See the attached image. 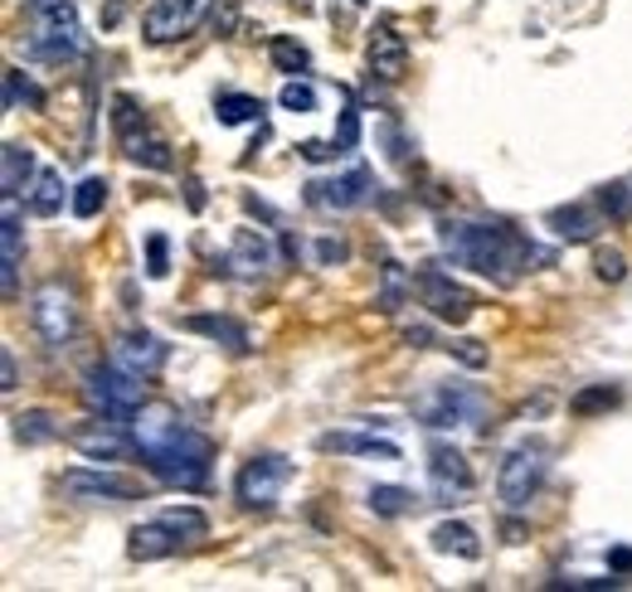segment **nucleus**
<instances>
[{
	"mask_svg": "<svg viewBox=\"0 0 632 592\" xmlns=\"http://www.w3.org/2000/svg\"><path fill=\"white\" fill-rule=\"evenodd\" d=\"M131 437H137L141 462L151 466L156 480L180 490H194L210 480V462H214V442L180 417L170 403H146L131 417Z\"/></svg>",
	"mask_w": 632,
	"mask_h": 592,
	"instance_id": "1",
	"label": "nucleus"
},
{
	"mask_svg": "<svg viewBox=\"0 0 632 592\" xmlns=\"http://www.w3.org/2000/svg\"><path fill=\"white\" fill-rule=\"evenodd\" d=\"M438 243H443V253L453 257V263L472 267L477 277H492L496 287H510V282H520V273H530V263H545V253L506 224L443 219V224H438Z\"/></svg>",
	"mask_w": 632,
	"mask_h": 592,
	"instance_id": "2",
	"label": "nucleus"
},
{
	"mask_svg": "<svg viewBox=\"0 0 632 592\" xmlns=\"http://www.w3.org/2000/svg\"><path fill=\"white\" fill-rule=\"evenodd\" d=\"M146 379L127 374L117 360L113 364H93L83 374V399L97 417H117V423H131L141 409H146V393H141Z\"/></svg>",
	"mask_w": 632,
	"mask_h": 592,
	"instance_id": "3",
	"label": "nucleus"
},
{
	"mask_svg": "<svg viewBox=\"0 0 632 592\" xmlns=\"http://www.w3.org/2000/svg\"><path fill=\"white\" fill-rule=\"evenodd\" d=\"M545 472H550V452H545V442H520V447H510L502 472H496V496H502L506 510H526V505L540 496Z\"/></svg>",
	"mask_w": 632,
	"mask_h": 592,
	"instance_id": "4",
	"label": "nucleus"
},
{
	"mask_svg": "<svg viewBox=\"0 0 632 592\" xmlns=\"http://www.w3.org/2000/svg\"><path fill=\"white\" fill-rule=\"evenodd\" d=\"M287 480H292V462H287V456L283 452H259V456H249V462L239 466L234 496H239L243 510H273Z\"/></svg>",
	"mask_w": 632,
	"mask_h": 592,
	"instance_id": "5",
	"label": "nucleus"
},
{
	"mask_svg": "<svg viewBox=\"0 0 632 592\" xmlns=\"http://www.w3.org/2000/svg\"><path fill=\"white\" fill-rule=\"evenodd\" d=\"M30 320L49 350H64L73 340V330H78V296H73L69 282H44L30 296Z\"/></svg>",
	"mask_w": 632,
	"mask_h": 592,
	"instance_id": "6",
	"label": "nucleus"
},
{
	"mask_svg": "<svg viewBox=\"0 0 632 592\" xmlns=\"http://www.w3.org/2000/svg\"><path fill=\"white\" fill-rule=\"evenodd\" d=\"M413 417L423 427H457V423H477L482 417V393L467 384H438L423 399H413Z\"/></svg>",
	"mask_w": 632,
	"mask_h": 592,
	"instance_id": "7",
	"label": "nucleus"
},
{
	"mask_svg": "<svg viewBox=\"0 0 632 592\" xmlns=\"http://www.w3.org/2000/svg\"><path fill=\"white\" fill-rule=\"evenodd\" d=\"M214 0H151V10L141 15V34L151 44H176V40H190L194 30L204 24Z\"/></svg>",
	"mask_w": 632,
	"mask_h": 592,
	"instance_id": "8",
	"label": "nucleus"
},
{
	"mask_svg": "<svg viewBox=\"0 0 632 592\" xmlns=\"http://www.w3.org/2000/svg\"><path fill=\"white\" fill-rule=\"evenodd\" d=\"M83 49H88V40H83V24L73 15V6L40 15V30H34V44H30L34 59H44V64H73V59H83Z\"/></svg>",
	"mask_w": 632,
	"mask_h": 592,
	"instance_id": "9",
	"label": "nucleus"
},
{
	"mask_svg": "<svg viewBox=\"0 0 632 592\" xmlns=\"http://www.w3.org/2000/svg\"><path fill=\"white\" fill-rule=\"evenodd\" d=\"M59 490L73 500V505H97V500H137L141 486L117 472H88V466H73V472L59 476Z\"/></svg>",
	"mask_w": 632,
	"mask_h": 592,
	"instance_id": "10",
	"label": "nucleus"
},
{
	"mask_svg": "<svg viewBox=\"0 0 632 592\" xmlns=\"http://www.w3.org/2000/svg\"><path fill=\"white\" fill-rule=\"evenodd\" d=\"M375 190V170L370 166H350L346 176L331 180H312L307 184V204L312 209H331V214H346V209H360Z\"/></svg>",
	"mask_w": 632,
	"mask_h": 592,
	"instance_id": "11",
	"label": "nucleus"
},
{
	"mask_svg": "<svg viewBox=\"0 0 632 592\" xmlns=\"http://www.w3.org/2000/svg\"><path fill=\"white\" fill-rule=\"evenodd\" d=\"M419 302L429 306V311L438 320H453V326H462L472 311H477V296H472L467 287H457L447 273H438V267H419Z\"/></svg>",
	"mask_w": 632,
	"mask_h": 592,
	"instance_id": "12",
	"label": "nucleus"
},
{
	"mask_svg": "<svg viewBox=\"0 0 632 592\" xmlns=\"http://www.w3.org/2000/svg\"><path fill=\"white\" fill-rule=\"evenodd\" d=\"M20 253H24L20 194H0V287H6V302L20 296Z\"/></svg>",
	"mask_w": 632,
	"mask_h": 592,
	"instance_id": "13",
	"label": "nucleus"
},
{
	"mask_svg": "<svg viewBox=\"0 0 632 592\" xmlns=\"http://www.w3.org/2000/svg\"><path fill=\"white\" fill-rule=\"evenodd\" d=\"M69 442L78 447L88 462H122L127 452H137V437H131V423H117V417H97V423H83L78 433H69Z\"/></svg>",
	"mask_w": 632,
	"mask_h": 592,
	"instance_id": "14",
	"label": "nucleus"
},
{
	"mask_svg": "<svg viewBox=\"0 0 632 592\" xmlns=\"http://www.w3.org/2000/svg\"><path fill=\"white\" fill-rule=\"evenodd\" d=\"M429 480L438 500H462L472 490V466L453 442H433L429 447Z\"/></svg>",
	"mask_w": 632,
	"mask_h": 592,
	"instance_id": "15",
	"label": "nucleus"
},
{
	"mask_svg": "<svg viewBox=\"0 0 632 592\" xmlns=\"http://www.w3.org/2000/svg\"><path fill=\"white\" fill-rule=\"evenodd\" d=\"M365 64H370L375 78L399 83V78H404V68H409V44H404V34H399L394 24H380V30L370 34V44H365Z\"/></svg>",
	"mask_w": 632,
	"mask_h": 592,
	"instance_id": "16",
	"label": "nucleus"
},
{
	"mask_svg": "<svg viewBox=\"0 0 632 592\" xmlns=\"http://www.w3.org/2000/svg\"><path fill=\"white\" fill-rule=\"evenodd\" d=\"M113 360L127 369V374H137V379H156V374H161V364H166V345L156 340L151 330H127V336L117 340Z\"/></svg>",
	"mask_w": 632,
	"mask_h": 592,
	"instance_id": "17",
	"label": "nucleus"
},
{
	"mask_svg": "<svg viewBox=\"0 0 632 592\" xmlns=\"http://www.w3.org/2000/svg\"><path fill=\"white\" fill-rule=\"evenodd\" d=\"M229 267H234L239 277H267V267H273V249H267V239L259 229H239L234 233V249H229Z\"/></svg>",
	"mask_w": 632,
	"mask_h": 592,
	"instance_id": "18",
	"label": "nucleus"
},
{
	"mask_svg": "<svg viewBox=\"0 0 632 592\" xmlns=\"http://www.w3.org/2000/svg\"><path fill=\"white\" fill-rule=\"evenodd\" d=\"M180 549V539H176V529H170L161 515H156L151 525H137L131 529V539H127V553L137 563H156V559H170V553Z\"/></svg>",
	"mask_w": 632,
	"mask_h": 592,
	"instance_id": "19",
	"label": "nucleus"
},
{
	"mask_svg": "<svg viewBox=\"0 0 632 592\" xmlns=\"http://www.w3.org/2000/svg\"><path fill=\"white\" fill-rule=\"evenodd\" d=\"M122 151H127L131 166H141V170H170L176 160H170V146L156 137V131H146V121L141 127H131V131H122Z\"/></svg>",
	"mask_w": 632,
	"mask_h": 592,
	"instance_id": "20",
	"label": "nucleus"
},
{
	"mask_svg": "<svg viewBox=\"0 0 632 592\" xmlns=\"http://www.w3.org/2000/svg\"><path fill=\"white\" fill-rule=\"evenodd\" d=\"M545 224L555 229V239H565V243H593L599 239V214L593 209H583V204H569V209H550L545 214Z\"/></svg>",
	"mask_w": 632,
	"mask_h": 592,
	"instance_id": "21",
	"label": "nucleus"
},
{
	"mask_svg": "<svg viewBox=\"0 0 632 592\" xmlns=\"http://www.w3.org/2000/svg\"><path fill=\"white\" fill-rule=\"evenodd\" d=\"M186 330H194V336H204V340H214V345H224V350H234V355H249L253 350L249 330H243L239 320H229V316H186Z\"/></svg>",
	"mask_w": 632,
	"mask_h": 592,
	"instance_id": "22",
	"label": "nucleus"
},
{
	"mask_svg": "<svg viewBox=\"0 0 632 592\" xmlns=\"http://www.w3.org/2000/svg\"><path fill=\"white\" fill-rule=\"evenodd\" d=\"M316 447H322V452H346V456H380V462H399L394 442L360 437V433H322V437H316Z\"/></svg>",
	"mask_w": 632,
	"mask_h": 592,
	"instance_id": "23",
	"label": "nucleus"
},
{
	"mask_svg": "<svg viewBox=\"0 0 632 592\" xmlns=\"http://www.w3.org/2000/svg\"><path fill=\"white\" fill-rule=\"evenodd\" d=\"M433 549L438 553H457V559H482V539H477V529L472 525H462V520H443V525H433Z\"/></svg>",
	"mask_w": 632,
	"mask_h": 592,
	"instance_id": "24",
	"label": "nucleus"
},
{
	"mask_svg": "<svg viewBox=\"0 0 632 592\" xmlns=\"http://www.w3.org/2000/svg\"><path fill=\"white\" fill-rule=\"evenodd\" d=\"M15 437L24 442V447H44V442H59L64 437V423H59L49 409H24L15 417Z\"/></svg>",
	"mask_w": 632,
	"mask_h": 592,
	"instance_id": "25",
	"label": "nucleus"
},
{
	"mask_svg": "<svg viewBox=\"0 0 632 592\" xmlns=\"http://www.w3.org/2000/svg\"><path fill=\"white\" fill-rule=\"evenodd\" d=\"M30 209L40 219H54L59 209H64V176L59 170H34V180H30Z\"/></svg>",
	"mask_w": 632,
	"mask_h": 592,
	"instance_id": "26",
	"label": "nucleus"
},
{
	"mask_svg": "<svg viewBox=\"0 0 632 592\" xmlns=\"http://www.w3.org/2000/svg\"><path fill=\"white\" fill-rule=\"evenodd\" d=\"M219 127H243V121H263V97L253 93H219L214 97Z\"/></svg>",
	"mask_w": 632,
	"mask_h": 592,
	"instance_id": "27",
	"label": "nucleus"
},
{
	"mask_svg": "<svg viewBox=\"0 0 632 592\" xmlns=\"http://www.w3.org/2000/svg\"><path fill=\"white\" fill-rule=\"evenodd\" d=\"M6 176H0V194H24V184L34 180V151L20 141H6Z\"/></svg>",
	"mask_w": 632,
	"mask_h": 592,
	"instance_id": "28",
	"label": "nucleus"
},
{
	"mask_svg": "<svg viewBox=\"0 0 632 592\" xmlns=\"http://www.w3.org/2000/svg\"><path fill=\"white\" fill-rule=\"evenodd\" d=\"M161 520L176 529V539L180 545H200L204 535H210V520H204L194 505H170V510H161Z\"/></svg>",
	"mask_w": 632,
	"mask_h": 592,
	"instance_id": "29",
	"label": "nucleus"
},
{
	"mask_svg": "<svg viewBox=\"0 0 632 592\" xmlns=\"http://www.w3.org/2000/svg\"><path fill=\"white\" fill-rule=\"evenodd\" d=\"M267 54H273L277 73H292V78H297V73H307V68H312V54H307V49H302L297 40H287V34H277V40L267 44Z\"/></svg>",
	"mask_w": 632,
	"mask_h": 592,
	"instance_id": "30",
	"label": "nucleus"
},
{
	"mask_svg": "<svg viewBox=\"0 0 632 592\" xmlns=\"http://www.w3.org/2000/svg\"><path fill=\"white\" fill-rule=\"evenodd\" d=\"M69 204H73V214H78V219H97V214H103V204H107V180L103 176H88L78 190H73Z\"/></svg>",
	"mask_w": 632,
	"mask_h": 592,
	"instance_id": "31",
	"label": "nucleus"
},
{
	"mask_svg": "<svg viewBox=\"0 0 632 592\" xmlns=\"http://www.w3.org/2000/svg\"><path fill=\"white\" fill-rule=\"evenodd\" d=\"M370 510L385 515V520H394V515H409V510H413V490H404V486H375V490H370Z\"/></svg>",
	"mask_w": 632,
	"mask_h": 592,
	"instance_id": "32",
	"label": "nucleus"
},
{
	"mask_svg": "<svg viewBox=\"0 0 632 592\" xmlns=\"http://www.w3.org/2000/svg\"><path fill=\"white\" fill-rule=\"evenodd\" d=\"M599 209H603L608 219H618V224H623V219H632V184H628V180L603 184V190H599Z\"/></svg>",
	"mask_w": 632,
	"mask_h": 592,
	"instance_id": "33",
	"label": "nucleus"
},
{
	"mask_svg": "<svg viewBox=\"0 0 632 592\" xmlns=\"http://www.w3.org/2000/svg\"><path fill=\"white\" fill-rule=\"evenodd\" d=\"M20 103H30V107H44V93L34 88V83L24 78L20 68H10V73H6V113H15Z\"/></svg>",
	"mask_w": 632,
	"mask_h": 592,
	"instance_id": "34",
	"label": "nucleus"
},
{
	"mask_svg": "<svg viewBox=\"0 0 632 592\" xmlns=\"http://www.w3.org/2000/svg\"><path fill=\"white\" fill-rule=\"evenodd\" d=\"M277 103H283L287 113H316V88L312 83H302V78H292V83H283Z\"/></svg>",
	"mask_w": 632,
	"mask_h": 592,
	"instance_id": "35",
	"label": "nucleus"
},
{
	"mask_svg": "<svg viewBox=\"0 0 632 592\" xmlns=\"http://www.w3.org/2000/svg\"><path fill=\"white\" fill-rule=\"evenodd\" d=\"M413 287H419V282L399 273V263H385V296H380V302H385V311H394V306L404 302V296H409Z\"/></svg>",
	"mask_w": 632,
	"mask_h": 592,
	"instance_id": "36",
	"label": "nucleus"
},
{
	"mask_svg": "<svg viewBox=\"0 0 632 592\" xmlns=\"http://www.w3.org/2000/svg\"><path fill=\"white\" fill-rule=\"evenodd\" d=\"M593 273H599V282H623L628 277V257L618 249H599L593 253Z\"/></svg>",
	"mask_w": 632,
	"mask_h": 592,
	"instance_id": "37",
	"label": "nucleus"
},
{
	"mask_svg": "<svg viewBox=\"0 0 632 592\" xmlns=\"http://www.w3.org/2000/svg\"><path fill=\"white\" fill-rule=\"evenodd\" d=\"M331 141L340 146V156L360 146V107H356V103H346V113H340V131H336Z\"/></svg>",
	"mask_w": 632,
	"mask_h": 592,
	"instance_id": "38",
	"label": "nucleus"
},
{
	"mask_svg": "<svg viewBox=\"0 0 632 592\" xmlns=\"http://www.w3.org/2000/svg\"><path fill=\"white\" fill-rule=\"evenodd\" d=\"M146 273H151V277H166L170 273V243H166V233H151V239H146Z\"/></svg>",
	"mask_w": 632,
	"mask_h": 592,
	"instance_id": "39",
	"label": "nucleus"
},
{
	"mask_svg": "<svg viewBox=\"0 0 632 592\" xmlns=\"http://www.w3.org/2000/svg\"><path fill=\"white\" fill-rule=\"evenodd\" d=\"M618 403V389H583V393H575V403H569V409L575 413H599V409H613Z\"/></svg>",
	"mask_w": 632,
	"mask_h": 592,
	"instance_id": "40",
	"label": "nucleus"
},
{
	"mask_svg": "<svg viewBox=\"0 0 632 592\" xmlns=\"http://www.w3.org/2000/svg\"><path fill=\"white\" fill-rule=\"evenodd\" d=\"M297 151H302V160H312V166H316V160H331V156H340V146H336V141H302Z\"/></svg>",
	"mask_w": 632,
	"mask_h": 592,
	"instance_id": "41",
	"label": "nucleus"
},
{
	"mask_svg": "<svg viewBox=\"0 0 632 592\" xmlns=\"http://www.w3.org/2000/svg\"><path fill=\"white\" fill-rule=\"evenodd\" d=\"M447 350H457V360H462V364H472V369H482V364H486V350H482L477 340H457V345H447Z\"/></svg>",
	"mask_w": 632,
	"mask_h": 592,
	"instance_id": "42",
	"label": "nucleus"
},
{
	"mask_svg": "<svg viewBox=\"0 0 632 592\" xmlns=\"http://www.w3.org/2000/svg\"><path fill=\"white\" fill-rule=\"evenodd\" d=\"M346 243H340V239H322V243H316V257H322V263H346Z\"/></svg>",
	"mask_w": 632,
	"mask_h": 592,
	"instance_id": "43",
	"label": "nucleus"
},
{
	"mask_svg": "<svg viewBox=\"0 0 632 592\" xmlns=\"http://www.w3.org/2000/svg\"><path fill=\"white\" fill-rule=\"evenodd\" d=\"M20 384V374H15V355H10V350H0V389H15Z\"/></svg>",
	"mask_w": 632,
	"mask_h": 592,
	"instance_id": "44",
	"label": "nucleus"
},
{
	"mask_svg": "<svg viewBox=\"0 0 632 592\" xmlns=\"http://www.w3.org/2000/svg\"><path fill=\"white\" fill-rule=\"evenodd\" d=\"M404 340L413 345V350H429V345H433V330H429V326H409Z\"/></svg>",
	"mask_w": 632,
	"mask_h": 592,
	"instance_id": "45",
	"label": "nucleus"
},
{
	"mask_svg": "<svg viewBox=\"0 0 632 592\" xmlns=\"http://www.w3.org/2000/svg\"><path fill=\"white\" fill-rule=\"evenodd\" d=\"M186 200H190V209H194V214H200V209H204V184L200 180H186Z\"/></svg>",
	"mask_w": 632,
	"mask_h": 592,
	"instance_id": "46",
	"label": "nucleus"
},
{
	"mask_svg": "<svg viewBox=\"0 0 632 592\" xmlns=\"http://www.w3.org/2000/svg\"><path fill=\"white\" fill-rule=\"evenodd\" d=\"M24 6H30L34 15H49V10H64V6H73V0H24Z\"/></svg>",
	"mask_w": 632,
	"mask_h": 592,
	"instance_id": "47",
	"label": "nucleus"
},
{
	"mask_svg": "<svg viewBox=\"0 0 632 592\" xmlns=\"http://www.w3.org/2000/svg\"><path fill=\"white\" fill-rule=\"evenodd\" d=\"M613 569H623V573H632V553H628V549H618V553H613Z\"/></svg>",
	"mask_w": 632,
	"mask_h": 592,
	"instance_id": "48",
	"label": "nucleus"
},
{
	"mask_svg": "<svg viewBox=\"0 0 632 592\" xmlns=\"http://www.w3.org/2000/svg\"><path fill=\"white\" fill-rule=\"evenodd\" d=\"M350 6H365V0H350Z\"/></svg>",
	"mask_w": 632,
	"mask_h": 592,
	"instance_id": "49",
	"label": "nucleus"
},
{
	"mask_svg": "<svg viewBox=\"0 0 632 592\" xmlns=\"http://www.w3.org/2000/svg\"><path fill=\"white\" fill-rule=\"evenodd\" d=\"M628 184H632V180H628Z\"/></svg>",
	"mask_w": 632,
	"mask_h": 592,
	"instance_id": "50",
	"label": "nucleus"
}]
</instances>
